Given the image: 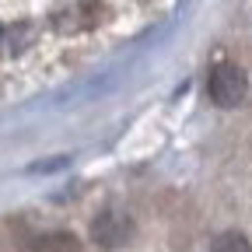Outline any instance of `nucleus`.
I'll list each match as a JSON object with an SVG mask.
<instances>
[{"label":"nucleus","instance_id":"f257e3e1","mask_svg":"<svg viewBox=\"0 0 252 252\" xmlns=\"http://www.w3.org/2000/svg\"><path fill=\"white\" fill-rule=\"evenodd\" d=\"M245 91H249V81H245V70L235 67V63H220L214 67L210 81H207V94L210 102L220 105V109H235L245 102Z\"/></svg>","mask_w":252,"mask_h":252},{"label":"nucleus","instance_id":"f03ea898","mask_svg":"<svg viewBox=\"0 0 252 252\" xmlns=\"http://www.w3.org/2000/svg\"><path fill=\"white\" fill-rule=\"evenodd\" d=\"M133 238V220L123 210H102L91 220V242L98 249H123Z\"/></svg>","mask_w":252,"mask_h":252},{"label":"nucleus","instance_id":"7ed1b4c3","mask_svg":"<svg viewBox=\"0 0 252 252\" xmlns=\"http://www.w3.org/2000/svg\"><path fill=\"white\" fill-rule=\"evenodd\" d=\"M32 252H84V249H81V242L70 231H49V235L35 238Z\"/></svg>","mask_w":252,"mask_h":252},{"label":"nucleus","instance_id":"20e7f679","mask_svg":"<svg viewBox=\"0 0 252 252\" xmlns=\"http://www.w3.org/2000/svg\"><path fill=\"white\" fill-rule=\"evenodd\" d=\"M210 252H252V245H249V238L242 231H224V235L214 238Z\"/></svg>","mask_w":252,"mask_h":252}]
</instances>
